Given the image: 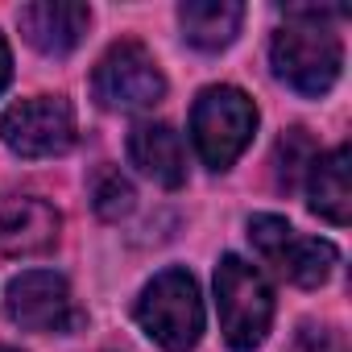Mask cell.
<instances>
[{
    "label": "cell",
    "mask_w": 352,
    "mask_h": 352,
    "mask_svg": "<svg viewBox=\"0 0 352 352\" xmlns=\"http://www.w3.org/2000/svg\"><path fill=\"white\" fill-rule=\"evenodd\" d=\"M286 30H278L270 58L274 75L294 87L298 96H323L340 79L344 46L340 38L323 25L327 17H344V9H286Z\"/></svg>",
    "instance_id": "cell-1"
},
{
    "label": "cell",
    "mask_w": 352,
    "mask_h": 352,
    "mask_svg": "<svg viewBox=\"0 0 352 352\" xmlns=\"http://www.w3.org/2000/svg\"><path fill=\"white\" fill-rule=\"evenodd\" d=\"M141 331L166 352H191L204 336V298L187 270H162L137 298Z\"/></svg>",
    "instance_id": "cell-2"
},
{
    "label": "cell",
    "mask_w": 352,
    "mask_h": 352,
    "mask_svg": "<svg viewBox=\"0 0 352 352\" xmlns=\"http://www.w3.org/2000/svg\"><path fill=\"white\" fill-rule=\"evenodd\" d=\"M216 307L220 331L232 352H253L274 319V290L270 282L241 257H224L216 270Z\"/></svg>",
    "instance_id": "cell-3"
},
{
    "label": "cell",
    "mask_w": 352,
    "mask_h": 352,
    "mask_svg": "<svg viewBox=\"0 0 352 352\" xmlns=\"http://www.w3.org/2000/svg\"><path fill=\"white\" fill-rule=\"evenodd\" d=\"M257 133V108L241 87H208L191 112V137L212 170H228Z\"/></svg>",
    "instance_id": "cell-4"
},
{
    "label": "cell",
    "mask_w": 352,
    "mask_h": 352,
    "mask_svg": "<svg viewBox=\"0 0 352 352\" xmlns=\"http://www.w3.org/2000/svg\"><path fill=\"white\" fill-rule=\"evenodd\" d=\"M249 241L294 286H323L336 270V245L319 236H298L282 216H253Z\"/></svg>",
    "instance_id": "cell-5"
},
{
    "label": "cell",
    "mask_w": 352,
    "mask_h": 352,
    "mask_svg": "<svg viewBox=\"0 0 352 352\" xmlns=\"http://www.w3.org/2000/svg\"><path fill=\"white\" fill-rule=\"evenodd\" d=\"M91 91L104 108L141 112V108H153L166 96V79H162L153 54L141 42H116L100 58V67L91 75Z\"/></svg>",
    "instance_id": "cell-6"
},
{
    "label": "cell",
    "mask_w": 352,
    "mask_h": 352,
    "mask_svg": "<svg viewBox=\"0 0 352 352\" xmlns=\"http://www.w3.org/2000/svg\"><path fill=\"white\" fill-rule=\"evenodd\" d=\"M0 137L21 157H54L75 141V112L63 96H34L5 112Z\"/></svg>",
    "instance_id": "cell-7"
},
{
    "label": "cell",
    "mask_w": 352,
    "mask_h": 352,
    "mask_svg": "<svg viewBox=\"0 0 352 352\" xmlns=\"http://www.w3.org/2000/svg\"><path fill=\"white\" fill-rule=\"evenodd\" d=\"M5 311L25 331H75L79 327V311H75L71 286L54 270H30V274L13 278Z\"/></svg>",
    "instance_id": "cell-8"
},
{
    "label": "cell",
    "mask_w": 352,
    "mask_h": 352,
    "mask_svg": "<svg viewBox=\"0 0 352 352\" xmlns=\"http://www.w3.org/2000/svg\"><path fill=\"white\" fill-rule=\"evenodd\" d=\"M63 216L54 204L38 195H5L0 199V257H34L58 241Z\"/></svg>",
    "instance_id": "cell-9"
},
{
    "label": "cell",
    "mask_w": 352,
    "mask_h": 352,
    "mask_svg": "<svg viewBox=\"0 0 352 352\" xmlns=\"http://www.w3.org/2000/svg\"><path fill=\"white\" fill-rule=\"evenodd\" d=\"M17 25H21L30 46L58 58L83 42L91 13H87V5H75V0H38V5L17 9Z\"/></svg>",
    "instance_id": "cell-10"
},
{
    "label": "cell",
    "mask_w": 352,
    "mask_h": 352,
    "mask_svg": "<svg viewBox=\"0 0 352 352\" xmlns=\"http://www.w3.org/2000/svg\"><path fill=\"white\" fill-rule=\"evenodd\" d=\"M129 157L145 179H153L162 187L187 183V149H183V137L170 124H137L129 133Z\"/></svg>",
    "instance_id": "cell-11"
},
{
    "label": "cell",
    "mask_w": 352,
    "mask_h": 352,
    "mask_svg": "<svg viewBox=\"0 0 352 352\" xmlns=\"http://www.w3.org/2000/svg\"><path fill=\"white\" fill-rule=\"evenodd\" d=\"M352 153L348 145L323 153L311 162L307 179H311V212L323 216L327 224H348L352 216Z\"/></svg>",
    "instance_id": "cell-12"
},
{
    "label": "cell",
    "mask_w": 352,
    "mask_h": 352,
    "mask_svg": "<svg viewBox=\"0 0 352 352\" xmlns=\"http://www.w3.org/2000/svg\"><path fill=\"white\" fill-rule=\"evenodd\" d=\"M241 21H245L241 0H187V5H179V25L187 42L199 50H224L241 34Z\"/></svg>",
    "instance_id": "cell-13"
},
{
    "label": "cell",
    "mask_w": 352,
    "mask_h": 352,
    "mask_svg": "<svg viewBox=\"0 0 352 352\" xmlns=\"http://www.w3.org/2000/svg\"><path fill=\"white\" fill-rule=\"evenodd\" d=\"M319 153H315V141L302 133V129H290L282 141H278V149H274V166H278V187L282 191H294L298 183H302V174L311 170V162H315Z\"/></svg>",
    "instance_id": "cell-14"
},
{
    "label": "cell",
    "mask_w": 352,
    "mask_h": 352,
    "mask_svg": "<svg viewBox=\"0 0 352 352\" xmlns=\"http://www.w3.org/2000/svg\"><path fill=\"white\" fill-rule=\"evenodd\" d=\"M133 183L124 179L120 170H112V166H104L100 174H96V183H91V208H96V216L100 220H120V216H129L133 212Z\"/></svg>",
    "instance_id": "cell-15"
},
{
    "label": "cell",
    "mask_w": 352,
    "mask_h": 352,
    "mask_svg": "<svg viewBox=\"0 0 352 352\" xmlns=\"http://www.w3.org/2000/svg\"><path fill=\"white\" fill-rule=\"evenodd\" d=\"M290 352H348V348H344V336L331 327H302L294 336Z\"/></svg>",
    "instance_id": "cell-16"
},
{
    "label": "cell",
    "mask_w": 352,
    "mask_h": 352,
    "mask_svg": "<svg viewBox=\"0 0 352 352\" xmlns=\"http://www.w3.org/2000/svg\"><path fill=\"white\" fill-rule=\"evenodd\" d=\"M9 79H13V54H9L5 38H0V91L9 87Z\"/></svg>",
    "instance_id": "cell-17"
},
{
    "label": "cell",
    "mask_w": 352,
    "mask_h": 352,
    "mask_svg": "<svg viewBox=\"0 0 352 352\" xmlns=\"http://www.w3.org/2000/svg\"><path fill=\"white\" fill-rule=\"evenodd\" d=\"M0 352H13V348H0Z\"/></svg>",
    "instance_id": "cell-18"
}]
</instances>
